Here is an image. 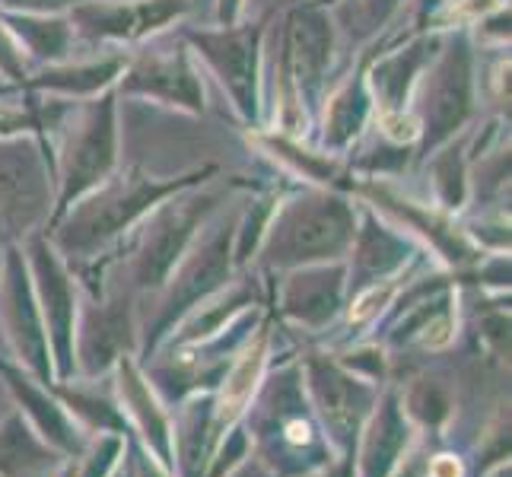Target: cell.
<instances>
[{
  "label": "cell",
  "instance_id": "obj_1",
  "mask_svg": "<svg viewBox=\"0 0 512 477\" xmlns=\"http://www.w3.org/2000/svg\"><path fill=\"white\" fill-rule=\"evenodd\" d=\"M350 217L338 201H315L296 207L277 236L280 258H325L344 249Z\"/></svg>",
  "mask_w": 512,
  "mask_h": 477
},
{
  "label": "cell",
  "instance_id": "obj_2",
  "mask_svg": "<svg viewBox=\"0 0 512 477\" xmlns=\"http://www.w3.org/2000/svg\"><path fill=\"white\" fill-rule=\"evenodd\" d=\"M309 385H312V395H315V404H319L325 427H331L338 443L350 446L369 414L373 392H369L366 385H360L357 379L344 376L341 369L325 366V363H315L309 369Z\"/></svg>",
  "mask_w": 512,
  "mask_h": 477
},
{
  "label": "cell",
  "instance_id": "obj_3",
  "mask_svg": "<svg viewBox=\"0 0 512 477\" xmlns=\"http://www.w3.org/2000/svg\"><path fill=\"white\" fill-rule=\"evenodd\" d=\"M121 398L128 404V414L134 417V423L144 433L147 446L160 455V462L169 465L172 458V433H169V420L163 414V408L156 404L153 392L147 388L144 376L137 373V369L125 360L121 363Z\"/></svg>",
  "mask_w": 512,
  "mask_h": 477
},
{
  "label": "cell",
  "instance_id": "obj_4",
  "mask_svg": "<svg viewBox=\"0 0 512 477\" xmlns=\"http://www.w3.org/2000/svg\"><path fill=\"white\" fill-rule=\"evenodd\" d=\"M264 357H268V338H261L249 347V353L236 363V369L229 373L226 379V388H223V398H220V408H217V423L226 427V423H233L242 411L245 404H249L255 385L261 379V369H264Z\"/></svg>",
  "mask_w": 512,
  "mask_h": 477
},
{
  "label": "cell",
  "instance_id": "obj_5",
  "mask_svg": "<svg viewBox=\"0 0 512 477\" xmlns=\"http://www.w3.org/2000/svg\"><path fill=\"white\" fill-rule=\"evenodd\" d=\"M48 449L35 439L20 417H10L0 427V474L4 477H20L48 462Z\"/></svg>",
  "mask_w": 512,
  "mask_h": 477
},
{
  "label": "cell",
  "instance_id": "obj_6",
  "mask_svg": "<svg viewBox=\"0 0 512 477\" xmlns=\"http://www.w3.org/2000/svg\"><path fill=\"white\" fill-rule=\"evenodd\" d=\"M404 420L398 408H385L379 414V423L366 446V477H385L388 468L395 465L398 452L404 449Z\"/></svg>",
  "mask_w": 512,
  "mask_h": 477
},
{
  "label": "cell",
  "instance_id": "obj_7",
  "mask_svg": "<svg viewBox=\"0 0 512 477\" xmlns=\"http://www.w3.org/2000/svg\"><path fill=\"white\" fill-rule=\"evenodd\" d=\"M35 188L39 182L26 163L0 156V214H23L26 207H35Z\"/></svg>",
  "mask_w": 512,
  "mask_h": 477
},
{
  "label": "cell",
  "instance_id": "obj_8",
  "mask_svg": "<svg viewBox=\"0 0 512 477\" xmlns=\"http://www.w3.org/2000/svg\"><path fill=\"white\" fill-rule=\"evenodd\" d=\"M10 382H13V388H20L23 401L29 404V414H32L35 420H39L42 433L51 436V443H58V446H64V449H77V433H74V427L67 423V417L61 414L58 404L45 401L39 392H35V388L20 385V379H16L13 373H10Z\"/></svg>",
  "mask_w": 512,
  "mask_h": 477
},
{
  "label": "cell",
  "instance_id": "obj_9",
  "mask_svg": "<svg viewBox=\"0 0 512 477\" xmlns=\"http://www.w3.org/2000/svg\"><path fill=\"white\" fill-rule=\"evenodd\" d=\"M112 163V128L109 121L93 125V131L83 137V153H77L74 166H77V182H93L105 166Z\"/></svg>",
  "mask_w": 512,
  "mask_h": 477
},
{
  "label": "cell",
  "instance_id": "obj_10",
  "mask_svg": "<svg viewBox=\"0 0 512 477\" xmlns=\"http://www.w3.org/2000/svg\"><path fill=\"white\" fill-rule=\"evenodd\" d=\"M388 299H392V287H376V290H369L363 299H360V303L357 306H353V312H350V318H353V322H366V318H373L385 303H388Z\"/></svg>",
  "mask_w": 512,
  "mask_h": 477
},
{
  "label": "cell",
  "instance_id": "obj_11",
  "mask_svg": "<svg viewBox=\"0 0 512 477\" xmlns=\"http://www.w3.org/2000/svg\"><path fill=\"white\" fill-rule=\"evenodd\" d=\"M430 477H462V465L452 455H439L430 465Z\"/></svg>",
  "mask_w": 512,
  "mask_h": 477
},
{
  "label": "cell",
  "instance_id": "obj_12",
  "mask_svg": "<svg viewBox=\"0 0 512 477\" xmlns=\"http://www.w3.org/2000/svg\"><path fill=\"white\" fill-rule=\"evenodd\" d=\"M452 4L462 13H481V10H487L493 4V0H452Z\"/></svg>",
  "mask_w": 512,
  "mask_h": 477
},
{
  "label": "cell",
  "instance_id": "obj_13",
  "mask_svg": "<svg viewBox=\"0 0 512 477\" xmlns=\"http://www.w3.org/2000/svg\"><path fill=\"white\" fill-rule=\"evenodd\" d=\"M7 4H23V7H58L64 0H7Z\"/></svg>",
  "mask_w": 512,
  "mask_h": 477
}]
</instances>
